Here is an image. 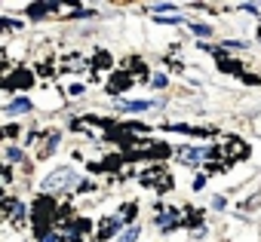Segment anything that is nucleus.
Listing matches in <instances>:
<instances>
[{
  "instance_id": "6",
  "label": "nucleus",
  "mask_w": 261,
  "mask_h": 242,
  "mask_svg": "<svg viewBox=\"0 0 261 242\" xmlns=\"http://www.w3.org/2000/svg\"><path fill=\"white\" fill-rule=\"evenodd\" d=\"M194 31H197V34H203V37H206V34H212V28H209V25H194Z\"/></svg>"
},
{
  "instance_id": "1",
  "label": "nucleus",
  "mask_w": 261,
  "mask_h": 242,
  "mask_svg": "<svg viewBox=\"0 0 261 242\" xmlns=\"http://www.w3.org/2000/svg\"><path fill=\"white\" fill-rule=\"evenodd\" d=\"M31 80H34V77L25 71V67H19V71H13V74L3 80V89H28Z\"/></svg>"
},
{
  "instance_id": "7",
  "label": "nucleus",
  "mask_w": 261,
  "mask_h": 242,
  "mask_svg": "<svg viewBox=\"0 0 261 242\" xmlns=\"http://www.w3.org/2000/svg\"><path fill=\"white\" fill-rule=\"evenodd\" d=\"M228 151H231V154H243V151H246V147H243V144H240V141H234V144H231V147H228Z\"/></svg>"
},
{
  "instance_id": "2",
  "label": "nucleus",
  "mask_w": 261,
  "mask_h": 242,
  "mask_svg": "<svg viewBox=\"0 0 261 242\" xmlns=\"http://www.w3.org/2000/svg\"><path fill=\"white\" fill-rule=\"evenodd\" d=\"M6 110H9V113H28V110H31V101H28V98H16Z\"/></svg>"
},
{
  "instance_id": "8",
  "label": "nucleus",
  "mask_w": 261,
  "mask_h": 242,
  "mask_svg": "<svg viewBox=\"0 0 261 242\" xmlns=\"http://www.w3.org/2000/svg\"><path fill=\"white\" fill-rule=\"evenodd\" d=\"M135 236H139V230H129V233L123 236V242H135Z\"/></svg>"
},
{
  "instance_id": "3",
  "label": "nucleus",
  "mask_w": 261,
  "mask_h": 242,
  "mask_svg": "<svg viewBox=\"0 0 261 242\" xmlns=\"http://www.w3.org/2000/svg\"><path fill=\"white\" fill-rule=\"evenodd\" d=\"M154 108V101H123V110H147Z\"/></svg>"
},
{
  "instance_id": "4",
  "label": "nucleus",
  "mask_w": 261,
  "mask_h": 242,
  "mask_svg": "<svg viewBox=\"0 0 261 242\" xmlns=\"http://www.w3.org/2000/svg\"><path fill=\"white\" fill-rule=\"evenodd\" d=\"M126 86H129V77H123V74H117L114 80H111V86H108V89H111V92H120V89H126Z\"/></svg>"
},
{
  "instance_id": "5",
  "label": "nucleus",
  "mask_w": 261,
  "mask_h": 242,
  "mask_svg": "<svg viewBox=\"0 0 261 242\" xmlns=\"http://www.w3.org/2000/svg\"><path fill=\"white\" fill-rule=\"evenodd\" d=\"M95 67H111V65H108V55H105V52H101V55H95Z\"/></svg>"
}]
</instances>
